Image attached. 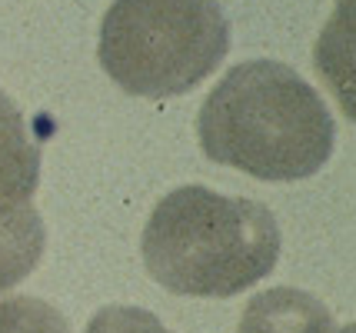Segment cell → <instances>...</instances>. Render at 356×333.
I'll use <instances>...</instances> for the list:
<instances>
[{"label": "cell", "instance_id": "cell-1", "mask_svg": "<svg viewBox=\"0 0 356 333\" xmlns=\"http://www.w3.org/2000/svg\"><path fill=\"white\" fill-rule=\"evenodd\" d=\"M203 154L257 180H307L333 157L337 124L320 94L280 60H243L207 94Z\"/></svg>", "mask_w": 356, "mask_h": 333}, {"label": "cell", "instance_id": "cell-2", "mask_svg": "<svg viewBox=\"0 0 356 333\" xmlns=\"http://www.w3.org/2000/svg\"><path fill=\"white\" fill-rule=\"evenodd\" d=\"M280 243V223L264 204L190 184L154 206L140 254L163 290L227 300L273 273Z\"/></svg>", "mask_w": 356, "mask_h": 333}, {"label": "cell", "instance_id": "cell-3", "mask_svg": "<svg viewBox=\"0 0 356 333\" xmlns=\"http://www.w3.org/2000/svg\"><path fill=\"white\" fill-rule=\"evenodd\" d=\"M230 20L217 0H113L97 57L130 97L190 94L227 60Z\"/></svg>", "mask_w": 356, "mask_h": 333}, {"label": "cell", "instance_id": "cell-4", "mask_svg": "<svg viewBox=\"0 0 356 333\" xmlns=\"http://www.w3.org/2000/svg\"><path fill=\"white\" fill-rule=\"evenodd\" d=\"M240 333H333V314L307 290L273 286L247 303Z\"/></svg>", "mask_w": 356, "mask_h": 333}, {"label": "cell", "instance_id": "cell-5", "mask_svg": "<svg viewBox=\"0 0 356 333\" xmlns=\"http://www.w3.org/2000/svg\"><path fill=\"white\" fill-rule=\"evenodd\" d=\"M44 247L47 230L31 200H0V293L31 277Z\"/></svg>", "mask_w": 356, "mask_h": 333}, {"label": "cell", "instance_id": "cell-6", "mask_svg": "<svg viewBox=\"0 0 356 333\" xmlns=\"http://www.w3.org/2000/svg\"><path fill=\"white\" fill-rule=\"evenodd\" d=\"M40 184V147L10 97L0 90V200H33Z\"/></svg>", "mask_w": 356, "mask_h": 333}, {"label": "cell", "instance_id": "cell-7", "mask_svg": "<svg viewBox=\"0 0 356 333\" xmlns=\"http://www.w3.org/2000/svg\"><path fill=\"white\" fill-rule=\"evenodd\" d=\"M0 333H70V327L57 307L20 293L0 300Z\"/></svg>", "mask_w": 356, "mask_h": 333}, {"label": "cell", "instance_id": "cell-8", "mask_svg": "<svg viewBox=\"0 0 356 333\" xmlns=\"http://www.w3.org/2000/svg\"><path fill=\"white\" fill-rule=\"evenodd\" d=\"M83 333H170V330L143 307L110 303V307L93 314Z\"/></svg>", "mask_w": 356, "mask_h": 333}]
</instances>
